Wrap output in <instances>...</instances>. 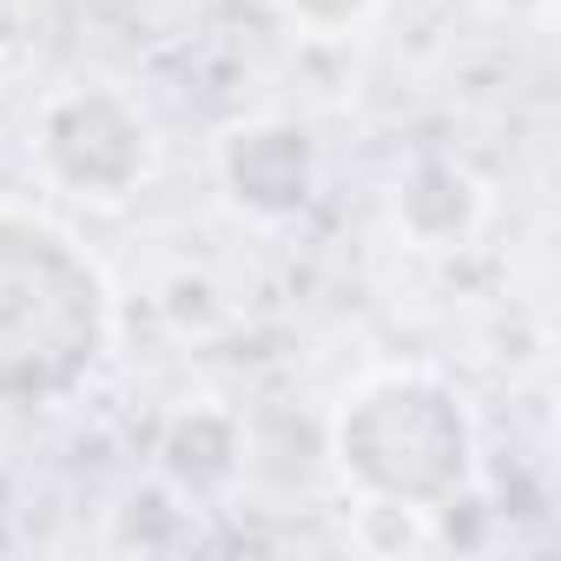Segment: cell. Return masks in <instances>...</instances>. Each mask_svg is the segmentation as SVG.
<instances>
[{"label":"cell","mask_w":561,"mask_h":561,"mask_svg":"<svg viewBox=\"0 0 561 561\" xmlns=\"http://www.w3.org/2000/svg\"><path fill=\"white\" fill-rule=\"evenodd\" d=\"M100 344V271L54 225L0 211V403H41L67 390Z\"/></svg>","instance_id":"6da1fadb"},{"label":"cell","mask_w":561,"mask_h":561,"mask_svg":"<svg viewBox=\"0 0 561 561\" xmlns=\"http://www.w3.org/2000/svg\"><path fill=\"white\" fill-rule=\"evenodd\" d=\"M331 449L364 495L410 502L430 515L436 502L462 495L476 462V430L462 397L430 370H377L344 397Z\"/></svg>","instance_id":"7a4b0ae2"},{"label":"cell","mask_w":561,"mask_h":561,"mask_svg":"<svg viewBox=\"0 0 561 561\" xmlns=\"http://www.w3.org/2000/svg\"><path fill=\"white\" fill-rule=\"evenodd\" d=\"M41 152L54 165L60 185H73L80 198H126L139 179H146V126L126 100L113 93H67L54 113H47V133H41Z\"/></svg>","instance_id":"3957f363"},{"label":"cell","mask_w":561,"mask_h":561,"mask_svg":"<svg viewBox=\"0 0 561 561\" xmlns=\"http://www.w3.org/2000/svg\"><path fill=\"white\" fill-rule=\"evenodd\" d=\"M311 172H318V159H311V139L298 126H277L271 119V126H244V133L225 139V185L251 211H291V205H305Z\"/></svg>","instance_id":"277c9868"},{"label":"cell","mask_w":561,"mask_h":561,"mask_svg":"<svg viewBox=\"0 0 561 561\" xmlns=\"http://www.w3.org/2000/svg\"><path fill=\"white\" fill-rule=\"evenodd\" d=\"M476 211H482V192H476V179H469L462 165H449V159H423V165L403 179V192H397V218H403V231H410L423 251H443V244L469 238Z\"/></svg>","instance_id":"5b68a950"},{"label":"cell","mask_w":561,"mask_h":561,"mask_svg":"<svg viewBox=\"0 0 561 561\" xmlns=\"http://www.w3.org/2000/svg\"><path fill=\"white\" fill-rule=\"evenodd\" d=\"M285 8H291V21H305V27H318V34H344V27L370 21L377 0H285Z\"/></svg>","instance_id":"8992f818"}]
</instances>
